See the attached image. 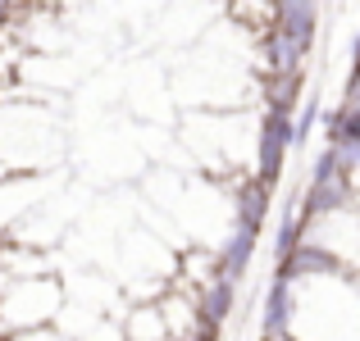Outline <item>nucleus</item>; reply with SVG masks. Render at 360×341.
I'll return each mask as SVG.
<instances>
[{"label": "nucleus", "mask_w": 360, "mask_h": 341, "mask_svg": "<svg viewBox=\"0 0 360 341\" xmlns=\"http://www.w3.org/2000/svg\"><path fill=\"white\" fill-rule=\"evenodd\" d=\"M288 155H292V114L264 109L260 123H255V159H251V173L260 178L264 187H278Z\"/></svg>", "instance_id": "3"}, {"label": "nucleus", "mask_w": 360, "mask_h": 341, "mask_svg": "<svg viewBox=\"0 0 360 341\" xmlns=\"http://www.w3.org/2000/svg\"><path fill=\"white\" fill-rule=\"evenodd\" d=\"M269 14H274V9H269ZM255 46H260V60H264V78H301V64H306V55H301L274 23L264 27L260 36H255Z\"/></svg>", "instance_id": "7"}, {"label": "nucleus", "mask_w": 360, "mask_h": 341, "mask_svg": "<svg viewBox=\"0 0 360 341\" xmlns=\"http://www.w3.org/2000/svg\"><path fill=\"white\" fill-rule=\"evenodd\" d=\"M233 305H238V282L229 278H214L196 291V323L205 328H224L233 319Z\"/></svg>", "instance_id": "9"}, {"label": "nucleus", "mask_w": 360, "mask_h": 341, "mask_svg": "<svg viewBox=\"0 0 360 341\" xmlns=\"http://www.w3.org/2000/svg\"><path fill=\"white\" fill-rule=\"evenodd\" d=\"M255 241H260V232H246V227H233V232L224 236V246L214 250V260H219V278H229V282L246 278L251 255H255Z\"/></svg>", "instance_id": "10"}, {"label": "nucleus", "mask_w": 360, "mask_h": 341, "mask_svg": "<svg viewBox=\"0 0 360 341\" xmlns=\"http://www.w3.org/2000/svg\"><path fill=\"white\" fill-rule=\"evenodd\" d=\"M60 309H64V291H60L55 273L23 278V282L0 291V337H23V333L55 328Z\"/></svg>", "instance_id": "1"}, {"label": "nucleus", "mask_w": 360, "mask_h": 341, "mask_svg": "<svg viewBox=\"0 0 360 341\" xmlns=\"http://www.w3.org/2000/svg\"><path fill=\"white\" fill-rule=\"evenodd\" d=\"M5 341H73L69 333H60V328H41V333H23V337H5Z\"/></svg>", "instance_id": "15"}, {"label": "nucleus", "mask_w": 360, "mask_h": 341, "mask_svg": "<svg viewBox=\"0 0 360 341\" xmlns=\"http://www.w3.org/2000/svg\"><path fill=\"white\" fill-rule=\"evenodd\" d=\"M310 278H352V269L338 250L315 241H306L301 250H292L288 260L274 264V282H283V287H297V282H310Z\"/></svg>", "instance_id": "4"}, {"label": "nucleus", "mask_w": 360, "mask_h": 341, "mask_svg": "<svg viewBox=\"0 0 360 341\" xmlns=\"http://www.w3.org/2000/svg\"><path fill=\"white\" fill-rule=\"evenodd\" d=\"M324 146H360V114L352 109H324Z\"/></svg>", "instance_id": "12"}, {"label": "nucleus", "mask_w": 360, "mask_h": 341, "mask_svg": "<svg viewBox=\"0 0 360 341\" xmlns=\"http://www.w3.org/2000/svg\"><path fill=\"white\" fill-rule=\"evenodd\" d=\"M319 123H324V114H319V96H306V105H301L297 119H292V155L310 146V132H315Z\"/></svg>", "instance_id": "13"}, {"label": "nucleus", "mask_w": 360, "mask_h": 341, "mask_svg": "<svg viewBox=\"0 0 360 341\" xmlns=\"http://www.w3.org/2000/svg\"><path fill=\"white\" fill-rule=\"evenodd\" d=\"M342 109L360 114V69H352V78H347V87H342Z\"/></svg>", "instance_id": "14"}, {"label": "nucleus", "mask_w": 360, "mask_h": 341, "mask_svg": "<svg viewBox=\"0 0 360 341\" xmlns=\"http://www.w3.org/2000/svg\"><path fill=\"white\" fill-rule=\"evenodd\" d=\"M292 323H297V291L269 282L260 305V337H292Z\"/></svg>", "instance_id": "8"}, {"label": "nucleus", "mask_w": 360, "mask_h": 341, "mask_svg": "<svg viewBox=\"0 0 360 341\" xmlns=\"http://www.w3.org/2000/svg\"><path fill=\"white\" fill-rule=\"evenodd\" d=\"M0 246H5V241H0Z\"/></svg>", "instance_id": "21"}, {"label": "nucleus", "mask_w": 360, "mask_h": 341, "mask_svg": "<svg viewBox=\"0 0 360 341\" xmlns=\"http://www.w3.org/2000/svg\"><path fill=\"white\" fill-rule=\"evenodd\" d=\"M260 341H297V333H292V337H260Z\"/></svg>", "instance_id": "18"}, {"label": "nucleus", "mask_w": 360, "mask_h": 341, "mask_svg": "<svg viewBox=\"0 0 360 341\" xmlns=\"http://www.w3.org/2000/svg\"><path fill=\"white\" fill-rule=\"evenodd\" d=\"M269 205H274V187H264L255 173H246L233 182V227H246V232H260L264 219H269Z\"/></svg>", "instance_id": "6"}, {"label": "nucleus", "mask_w": 360, "mask_h": 341, "mask_svg": "<svg viewBox=\"0 0 360 341\" xmlns=\"http://www.w3.org/2000/svg\"><path fill=\"white\" fill-rule=\"evenodd\" d=\"M352 205H356V178H347L342 164H338V155L324 146L315 155V164H310L306 187H301V214H306L310 223H319V219L347 214Z\"/></svg>", "instance_id": "2"}, {"label": "nucleus", "mask_w": 360, "mask_h": 341, "mask_svg": "<svg viewBox=\"0 0 360 341\" xmlns=\"http://www.w3.org/2000/svg\"><path fill=\"white\" fill-rule=\"evenodd\" d=\"M319 18L324 14H319V5H310V0H283V5H274L269 23L278 27L301 55H310L315 41H319Z\"/></svg>", "instance_id": "5"}, {"label": "nucleus", "mask_w": 360, "mask_h": 341, "mask_svg": "<svg viewBox=\"0 0 360 341\" xmlns=\"http://www.w3.org/2000/svg\"><path fill=\"white\" fill-rule=\"evenodd\" d=\"M9 18H14V9H9V5H0V36H5V27H9Z\"/></svg>", "instance_id": "16"}, {"label": "nucleus", "mask_w": 360, "mask_h": 341, "mask_svg": "<svg viewBox=\"0 0 360 341\" xmlns=\"http://www.w3.org/2000/svg\"><path fill=\"white\" fill-rule=\"evenodd\" d=\"M310 227H315V223L301 214V205L292 210V201H288V210H283V219H278V232H274V264L288 260L292 250H301V246H306V236H310Z\"/></svg>", "instance_id": "11"}, {"label": "nucleus", "mask_w": 360, "mask_h": 341, "mask_svg": "<svg viewBox=\"0 0 360 341\" xmlns=\"http://www.w3.org/2000/svg\"><path fill=\"white\" fill-rule=\"evenodd\" d=\"M0 341H5V337H0Z\"/></svg>", "instance_id": "20"}, {"label": "nucleus", "mask_w": 360, "mask_h": 341, "mask_svg": "<svg viewBox=\"0 0 360 341\" xmlns=\"http://www.w3.org/2000/svg\"><path fill=\"white\" fill-rule=\"evenodd\" d=\"M352 69H360V32H356V41H352Z\"/></svg>", "instance_id": "17"}, {"label": "nucleus", "mask_w": 360, "mask_h": 341, "mask_svg": "<svg viewBox=\"0 0 360 341\" xmlns=\"http://www.w3.org/2000/svg\"><path fill=\"white\" fill-rule=\"evenodd\" d=\"M183 341H196V337H183Z\"/></svg>", "instance_id": "19"}]
</instances>
